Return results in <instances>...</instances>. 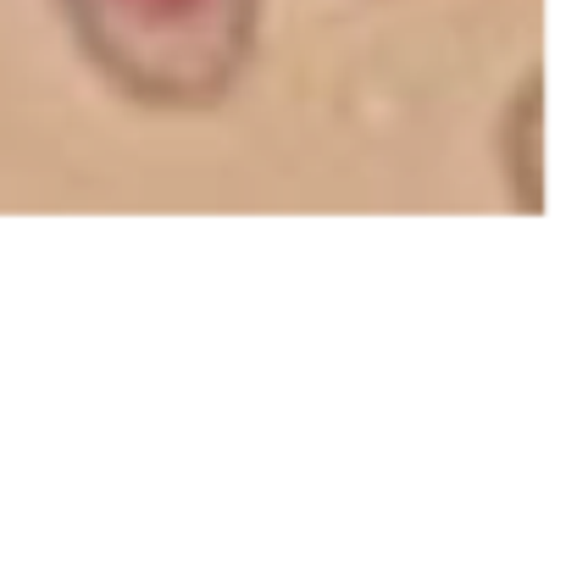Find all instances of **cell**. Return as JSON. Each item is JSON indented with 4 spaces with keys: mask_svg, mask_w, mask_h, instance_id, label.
<instances>
[{
    "mask_svg": "<svg viewBox=\"0 0 566 566\" xmlns=\"http://www.w3.org/2000/svg\"><path fill=\"white\" fill-rule=\"evenodd\" d=\"M73 51L145 112L222 106L255 51L266 0H56Z\"/></svg>",
    "mask_w": 566,
    "mask_h": 566,
    "instance_id": "6da1fadb",
    "label": "cell"
}]
</instances>
